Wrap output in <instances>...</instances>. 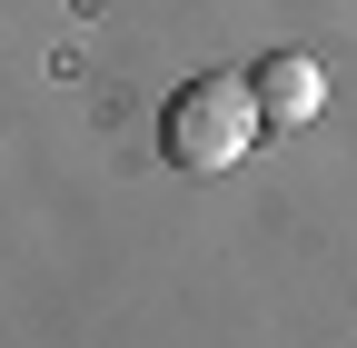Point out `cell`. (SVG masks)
I'll return each mask as SVG.
<instances>
[{"mask_svg":"<svg viewBox=\"0 0 357 348\" xmlns=\"http://www.w3.org/2000/svg\"><path fill=\"white\" fill-rule=\"evenodd\" d=\"M248 100H258V119H268V129H298V119H318L328 70L307 60V50H268V60L248 70Z\"/></svg>","mask_w":357,"mask_h":348,"instance_id":"2","label":"cell"},{"mask_svg":"<svg viewBox=\"0 0 357 348\" xmlns=\"http://www.w3.org/2000/svg\"><path fill=\"white\" fill-rule=\"evenodd\" d=\"M258 100H248V80L238 70H199V80H178L169 90V110H159V159L169 169H229V159H248L258 150Z\"/></svg>","mask_w":357,"mask_h":348,"instance_id":"1","label":"cell"}]
</instances>
